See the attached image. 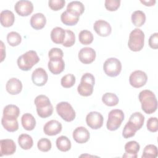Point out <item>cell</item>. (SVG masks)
Segmentation results:
<instances>
[{"label":"cell","instance_id":"1","mask_svg":"<svg viewBox=\"0 0 158 158\" xmlns=\"http://www.w3.org/2000/svg\"><path fill=\"white\" fill-rule=\"evenodd\" d=\"M142 110L147 114L154 113L157 109V101L154 93L149 89L141 91L138 96Z\"/></svg>","mask_w":158,"mask_h":158},{"label":"cell","instance_id":"2","mask_svg":"<svg viewBox=\"0 0 158 158\" xmlns=\"http://www.w3.org/2000/svg\"><path fill=\"white\" fill-rule=\"evenodd\" d=\"M39 61L40 57L36 52L33 50H30L18 57L17 65L19 69L22 70L28 71Z\"/></svg>","mask_w":158,"mask_h":158},{"label":"cell","instance_id":"3","mask_svg":"<svg viewBox=\"0 0 158 158\" xmlns=\"http://www.w3.org/2000/svg\"><path fill=\"white\" fill-rule=\"evenodd\" d=\"M144 44V33L139 28H135L129 35L128 46L132 51H141Z\"/></svg>","mask_w":158,"mask_h":158},{"label":"cell","instance_id":"4","mask_svg":"<svg viewBox=\"0 0 158 158\" xmlns=\"http://www.w3.org/2000/svg\"><path fill=\"white\" fill-rule=\"evenodd\" d=\"M95 83L94 76L90 73L83 74L81 78L80 83L77 87V91L82 96H91L93 92Z\"/></svg>","mask_w":158,"mask_h":158},{"label":"cell","instance_id":"5","mask_svg":"<svg viewBox=\"0 0 158 158\" xmlns=\"http://www.w3.org/2000/svg\"><path fill=\"white\" fill-rule=\"evenodd\" d=\"M124 120V113L120 109H113L108 114V119L106 123L107 128L110 131L117 130Z\"/></svg>","mask_w":158,"mask_h":158},{"label":"cell","instance_id":"6","mask_svg":"<svg viewBox=\"0 0 158 158\" xmlns=\"http://www.w3.org/2000/svg\"><path fill=\"white\" fill-rule=\"evenodd\" d=\"M103 70L107 76L115 77L120 74L122 70V64L118 59L110 57L104 62Z\"/></svg>","mask_w":158,"mask_h":158},{"label":"cell","instance_id":"7","mask_svg":"<svg viewBox=\"0 0 158 158\" xmlns=\"http://www.w3.org/2000/svg\"><path fill=\"white\" fill-rule=\"evenodd\" d=\"M56 109L57 114L65 121L70 122L75 119V112L69 102H60L57 104Z\"/></svg>","mask_w":158,"mask_h":158},{"label":"cell","instance_id":"8","mask_svg":"<svg viewBox=\"0 0 158 158\" xmlns=\"http://www.w3.org/2000/svg\"><path fill=\"white\" fill-rule=\"evenodd\" d=\"M148 77L146 73L142 70L133 72L129 77L130 84L134 88H141L147 82Z\"/></svg>","mask_w":158,"mask_h":158},{"label":"cell","instance_id":"9","mask_svg":"<svg viewBox=\"0 0 158 158\" xmlns=\"http://www.w3.org/2000/svg\"><path fill=\"white\" fill-rule=\"evenodd\" d=\"M103 121L104 118L102 114L96 111L90 112L86 117L87 125L94 130L100 128L103 125Z\"/></svg>","mask_w":158,"mask_h":158},{"label":"cell","instance_id":"10","mask_svg":"<svg viewBox=\"0 0 158 158\" xmlns=\"http://www.w3.org/2000/svg\"><path fill=\"white\" fill-rule=\"evenodd\" d=\"M14 9L20 16H28L33 10V5L30 1L20 0L15 3Z\"/></svg>","mask_w":158,"mask_h":158},{"label":"cell","instance_id":"11","mask_svg":"<svg viewBox=\"0 0 158 158\" xmlns=\"http://www.w3.org/2000/svg\"><path fill=\"white\" fill-rule=\"evenodd\" d=\"M96 56V51L93 48L85 47L80 50L78 57L81 62L85 64H89L95 60Z\"/></svg>","mask_w":158,"mask_h":158},{"label":"cell","instance_id":"12","mask_svg":"<svg viewBox=\"0 0 158 158\" xmlns=\"http://www.w3.org/2000/svg\"><path fill=\"white\" fill-rule=\"evenodd\" d=\"M48 79L47 72L44 69L41 67L36 68L31 74V80L33 83L38 86H44Z\"/></svg>","mask_w":158,"mask_h":158},{"label":"cell","instance_id":"13","mask_svg":"<svg viewBox=\"0 0 158 158\" xmlns=\"http://www.w3.org/2000/svg\"><path fill=\"white\" fill-rule=\"evenodd\" d=\"M93 28L96 33L102 37L109 36L112 31L110 25L104 20H96L94 23Z\"/></svg>","mask_w":158,"mask_h":158},{"label":"cell","instance_id":"14","mask_svg":"<svg viewBox=\"0 0 158 158\" xmlns=\"http://www.w3.org/2000/svg\"><path fill=\"white\" fill-rule=\"evenodd\" d=\"M62 124L59 121L51 120L45 123L43 127V131L48 136H55L62 131Z\"/></svg>","mask_w":158,"mask_h":158},{"label":"cell","instance_id":"15","mask_svg":"<svg viewBox=\"0 0 158 158\" xmlns=\"http://www.w3.org/2000/svg\"><path fill=\"white\" fill-rule=\"evenodd\" d=\"M16 151V144L10 139H4L0 141V156H9L15 153Z\"/></svg>","mask_w":158,"mask_h":158},{"label":"cell","instance_id":"16","mask_svg":"<svg viewBox=\"0 0 158 158\" xmlns=\"http://www.w3.org/2000/svg\"><path fill=\"white\" fill-rule=\"evenodd\" d=\"M73 139L79 144L86 143L90 137L89 131L84 127H78L73 131Z\"/></svg>","mask_w":158,"mask_h":158},{"label":"cell","instance_id":"17","mask_svg":"<svg viewBox=\"0 0 158 158\" xmlns=\"http://www.w3.org/2000/svg\"><path fill=\"white\" fill-rule=\"evenodd\" d=\"M48 66L49 71L52 73L58 75L64 70L65 62L62 58L51 59L48 62Z\"/></svg>","mask_w":158,"mask_h":158},{"label":"cell","instance_id":"18","mask_svg":"<svg viewBox=\"0 0 158 158\" xmlns=\"http://www.w3.org/2000/svg\"><path fill=\"white\" fill-rule=\"evenodd\" d=\"M6 89L12 95L18 94L22 89V83L20 80L16 78H11L7 81Z\"/></svg>","mask_w":158,"mask_h":158},{"label":"cell","instance_id":"19","mask_svg":"<svg viewBox=\"0 0 158 158\" xmlns=\"http://www.w3.org/2000/svg\"><path fill=\"white\" fill-rule=\"evenodd\" d=\"M140 146L139 143L135 141H130L127 142L125 145V153L123 155V157L136 158L137 153L139 152Z\"/></svg>","mask_w":158,"mask_h":158},{"label":"cell","instance_id":"20","mask_svg":"<svg viewBox=\"0 0 158 158\" xmlns=\"http://www.w3.org/2000/svg\"><path fill=\"white\" fill-rule=\"evenodd\" d=\"M46 19L42 13H36L33 15L30 19V25L35 30H40L44 27Z\"/></svg>","mask_w":158,"mask_h":158},{"label":"cell","instance_id":"21","mask_svg":"<svg viewBox=\"0 0 158 158\" xmlns=\"http://www.w3.org/2000/svg\"><path fill=\"white\" fill-rule=\"evenodd\" d=\"M66 10L76 16L80 17L83 13L85 10V7L82 2L74 1L68 4Z\"/></svg>","mask_w":158,"mask_h":158},{"label":"cell","instance_id":"22","mask_svg":"<svg viewBox=\"0 0 158 158\" xmlns=\"http://www.w3.org/2000/svg\"><path fill=\"white\" fill-rule=\"evenodd\" d=\"M65 38V30L61 27H56L51 32V38L56 44H62Z\"/></svg>","mask_w":158,"mask_h":158},{"label":"cell","instance_id":"23","mask_svg":"<svg viewBox=\"0 0 158 158\" xmlns=\"http://www.w3.org/2000/svg\"><path fill=\"white\" fill-rule=\"evenodd\" d=\"M1 24L4 27H11L15 21L14 13L9 10H4L1 12Z\"/></svg>","mask_w":158,"mask_h":158},{"label":"cell","instance_id":"24","mask_svg":"<svg viewBox=\"0 0 158 158\" xmlns=\"http://www.w3.org/2000/svg\"><path fill=\"white\" fill-rule=\"evenodd\" d=\"M21 123L23 128L27 131L33 130L36 126L35 117L29 113H26L22 116Z\"/></svg>","mask_w":158,"mask_h":158},{"label":"cell","instance_id":"25","mask_svg":"<svg viewBox=\"0 0 158 158\" xmlns=\"http://www.w3.org/2000/svg\"><path fill=\"white\" fill-rule=\"evenodd\" d=\"M20 114L19 108L14 104H9L5 106L3 110V116L10 119H17Z\"/></svg>","mask_w":158,"mask_h":158},{"label":"cell","instance_id":"26","mask_svg":"<svg viewBox=\"0 0 158 158\" xmlns=\"http://www.w3.org/2000/svg\"><path fill=\"white\" fill-rule=\"evenodd\" d=\"M18 143L22 149L28 150L32 148L33 145V141L30 135L28 134H21L19 136Z\"/></svg>","mask_w":158,"mask_h":158},{"label":"cell","instance_id":"27","mask_svg":"<svg viewBox=\"0 0 158 158\" xmlns=\"http://www.w3.org/2000/svg\"><path fill=\"white\" fill-rule=\"evenodd\" d=\"M60 20L64 25L73 26L78 23L79 20V17L76 16L65 10L60 15Z\"/></svg>","mask_w":158,"mask_h":158},{"label":"cell","instance_id":"28","mask_svg":"<svg viewBox=\"0 0 158 158\" xmlns=\"http://www.w3.org/2000/svg\"><path fill=\"white\" fill-rule=\"evenodd\" d=\"M57 148L62 152H67L71 148L70 140L65 136H60L58 137L56 141Z\"/></svg>","mask_w":158,"mask_h":158},{"label":"cell","instance_id":"29","mask_svg":"<svg viewBox=\"0 0 158 158\" xmlns=\"http://www.w3.org/2000/svg\"><path fill=\"white\" fill-rule=\"evenodd\" d=\"M1 124L9 132H14L19 129V123L17 119H10L2 117L1 118Z\"/></svg>","mask_w":158,"mask_h":158},{"label":"cell","instance_id":"30","mask_svg":"<svg viewBox=\"0 0 158 158\" xmlns=\"http://www.w3.org/2000/svg\"><path fill=\"white\" fill-rule=\"evenodd\" d=\"M131 22L137 27H141L146 22V15L141 10H136L131 14Z\"/></svg>","mask_w":158,"mask_h":158},{"label":"cell","instance_id":"31","mask_svg":"<svg viewBox=\"0 0 158 158\" xmlns=\"http://www.w3.org/2000/svg\"><path fill=\"white\" fill-rule=\"evenodd\" d=\"M128 122L131 123L137 130H138L141 128L144 124V117L141 112H136L131 115Z\"/></svg>","mask_w":158,"mask_h":158},{"label":"cell","instance_id":"32","mask_svg":"<svg viewBox=\"0 0 158 158\" xmlns=\"http://www.w3.org/2000/svg\"><path fill=\"white\" fill-rule=\"evenodd\" d=\"M102 101L107 106H115L119 101L117 96L112 93H106L102 96Z\"/></svg>","mask_w":158,"mask_h":158},{"label":"cell","instance_id":"33","mask_svg":"<svg viewBox=\"0 0 158 158\" xmlns=\"http://www.w3.org/2000/svg\"><path fill=\"white\" fill-rule=\"evenodd\" d=\"M79 41L84 45L91 44L93 41V35L90 31L84 30L81 31L78 35Z\"/></svg>","mask_w":158,"mask_h":158},{"label":"cell","instance_id":"34","mask_svg":"<svg viewBox=\"0 0 158 158\" xmlns=\"http://www.w3.org/2000/svg\"><path fill=\"white\" fill-rule=\"evenodd\" d=\"M158 151L157 147L154 144H148L145 146L143 150L142 158H156L157 156Z\"/></svg>","mask_w":158,"mask_h":158},{"label":"cell","instance_id":"35","mask_svg":"<svg viewBox=\"0 0 158 158\" xmlns=\"http://www.w3.org/2000/svg\"><path fill=\"white\" fill-rule=\"evenodd\" d=\"M7 41L11 46H17L22 41V37L19 33L15 31H11L7 35Z\"/></svg>","mask_w":158,"mask_h":158},{"label":"cell","instance_id":"36","mask_svg":"<svg viewBox=\"0 0 158 158\" xmlns=\"http://www.w3.org/2000/svg\"><path fill=\"white\" fill-rule=\"evenodd\" d=\"M75 81L76 79L74 75L69 73L62 77L60 83L62 87L65 88H69L75 85Z\"/></svg>","mask_w":158,"mask_h":158},{"label":"cell","instance_id":"37","mask_svg":"<svg viewBox=\"0 0 158 158\" xmlns=\"http://www.w3.org/2000/svg\"><path fill=\"white\" fill-rule=\"evenodd\" d=\"M34 102L36 108H42L51 104L48 97L43 94L37 96L35 99Z\"/></svg>","mask_w":158,"mask_h":158},{"label":"cell","instance_id":"38","mask_svg":"<svg viewBox=\"0 0 158 158\" xmlns=\"http://www.w3.org/2000/svg\"><path fill=\"white\" fill-rule=\"evenodd\" d=\"M136 131L137 129L134 127V125L130 122H128L123 128L122 136L126 139L131 138L135 135Z\"/></svg>","mask_w":158,"mask_h":158},{"label":"cell","instance_id":"39","mask_svg":"<svg viewBox=\"0 0 158 158\" xmlns=\"http://www.w3.org/2000/svg\"><path fill=\"white\" fill-rule=\"evenodd\" d=\"M51 141L45 138H41L37 143V147L38 149L42 152H48L51 149Z\"/></svg>","mask_w":158,"mask_h":158},{"label":"cell","instance_id":"40","mask_svg":"<svg viewBox=\"0 0 158 158\" xmlns=\"http://www.w3.org/2000/svg\"><path fill=\"white\" fill-rule=\"evenodd\" d=\"M75 42V33L70 30H65V38L62 43V45L65 47H71L72 46Z\"/></svg>","mask_w":158,"mask_h":158},{"label":"cell","instance_id":"41","mask_svg":"<svg viewBox=\"0 0 158 158\" xmlns=\"http://www.w3.org/2000/svg\"><path fill=\"white\" fill-rule=\"evenodd\" d=\"M36 112L41 118H46L51 116L53 112V107L52 104H50L46 107L42 108H36Z\"/></svg>","mask_w":158,"mask_h":158},{"label":"cell","instance_id":"42","mask_svg":"<svg viewBox=\"0 0 158 158\" xmlns=\"http://www.w3.org/2000/svg\"><path fill=\"white\" fill-rule=\"evenodd\" d=\"M65 4L64 0H49L48 2L49 7L53 10L57 11L62 9Z\"/></svg>","mask_w":158,"mask_h":158},{"label":"cell","instance_id":"43","mask_svg":"<svg viewBox=\"0 0 158 158\" xmlns=\"http://www.w3.org/2000/svg\"><path fill=\"white\" fill-rule=\"evenodd\" d=\"M147 128L151 132H156L158 130V120L157 117H150L147 121Z\"/></svg>","mask_w":158,"mask_h":158},{"label":"cell","instance_id":"44","mask_svg":"<svg viewBox=\"0 0 158 158\" xmlns=\"http://www.w3.org/2000/svg\"><path fill=\"white\" fill-rule=\"evenodd\" d=\"M120 0H106L104 5L107 10L109 11H115L120 7Z\"/></svg>","mask_w":158,"mask_h":158},{"label":"cell","instance_id":"45","mask_svg":"<svg viewBox=\"0 0 158 158\" xmlns=\"http://www.w3.org/2000/svg\"><path fill=\"white\" fill-rule=\"evenodd\" d=\"M63 56V51L60 48H53L51 49L48 52V57L49 59L54 58H62Z\"/></svg>","mask_w":158,"mask_h":158},{"label":"cell","instance_id":"46","mask_svg":"<svg viewBox=\"0 0 158 158\" xmlns=\"http://www.w3.org/2000/svg\"><path fill=\"white\" fill-rule=\"evenodd\" d=\"M149 45L152 49L158 48V33H154L151 35L149 39Z\"/></svg>","mask_w":158,"mask_h":158},{"label":"cell","instance_id":"47","mask_svg":"<svg viewBox=\"0 0 158 158\" xmlns=\"http://www.w3.org/2000/svg\"><path fill=\"white\" fill-rule=\"evenodd\" d=\"M141 3L144 4L146 6H154L156 3L155 0H150V1H140Z\"/></svg>","mask_w":158,"mask_h":158},{"label":"cell","instance_id":"48","mask_svg":"<svg viewBox=\"0 0 158 158\" xmlns=\"http://www.w3.org/2000/svg\"><path fill=\"white\" fill-rule=\"evenodd\" d=\"M1 49H2V57H1V62L3 61L4 57H6V52H6L5 51V49H6V47L4 46V44H3V42L2 41H1Z\"/></svg>","mask_w":158,"mask_h":158}]
</instances>
